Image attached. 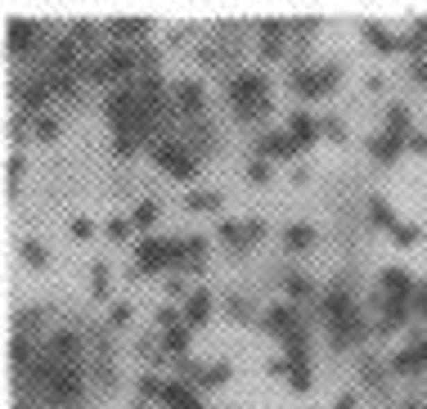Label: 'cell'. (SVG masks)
Masks as SVG:
<instances>
[{"label": "cell", "instance_id": "obj_19", "mask_svg": "<svg viewBox=\"0 0 427 409\" xmlns=\"http://www.w3.org/2000/svg\"><path fill=\"white\" fill-rule=\"evenodd\" d=\"M36 131H41V140H54V135H59V122H54V117H45Z\"/></svg>", "mask_w": 427, "mask_h": 409}, {"label": "cell", "instance_id": "obj_22", "mask_svg": "<svg viewBox=\"0 0 427 409\" xmlns=\"http://www.w3.org/2000/svg\"><path fill=\"white\" fill-rule=\"evenodd\" d=\"M405 409H423V405H414V401H410V405H405Z\"/></svg>", "mask_w": 427, "mask_h": 409}, {"label": "cell", "instance_id": "obj_11", "mask_svg": "<svg viewBox=\"0 0 427 409\" xmlns=\"http://www.w3.org/2000/svg\"><path fill=\"white\" fill-rule=\"evenodd\" d=\"M310 239H315V230H310V225H292V230H288V243H292V247H301V243H310Z\"/></svg>", "mask_w": 427, "mask_h": 409}, {"label": "cell", "instance_id": "obj_18", "mask_svg": "<svg viewBox=\"0 0 427 409\" xmlns=\"http://www.w3.org/2000/svg\"><path fill=\"white\" fill-rule=\"evenodd\" d=\"M288 292H292V297H306V292H310V283L301 279V274H292V279H288Z\"/></svg>", "mask_w": 427, "mask_h": 409}, {"label": "cell", "instance_id": "obj_8", "mask_svg": "<svg viewBox=\"0 0 427 409\" xmlns=\"http://www.w3.org/2000/svg\"><path fill=\"white\" fill-rule=\"evenodd\" d=\"M162 342L171 351H176V356H185V347H189V333H185V324H176V328H167L162 333Z\"/></svg>", "mask_w": 427, "mask_h": 409}, {"label": "cell", "instance_id": "obj_16", "mask_svg": "<svg viewBox=\"0 0 427 409\" xmlns=\"http://www.w3.org/2000/svg\"><path fill=\"white\" fill-rule=\"evenodd\" d=\"M108 234H112V239H131V221H126V216L108 221Z\"/></svg>", "mask_w": 427, "mask_h": 409}, {"label": "cell", "instance_id": "obj_13", "mask_svg": "<svg viewBox=\"0 0 427 409\" xmlns=\"http://www.w3.org/2000/svg\"><path fill=\"white\" fill-rule=\"evenodd\" d=\"M405 45H414V50H423V45H427V18H423V23H414V32L405 36Z\"/></svg>", "mask_w": 427, "mask_h": 409}, {"label": "cell", "instance_id": "obj_1", "mask_svg": "<svg viewBox=\"0 0 427 409\" xmlns=\"http://www.w3.org/2000/svg\"><path fill=\"white\" fill-rule=\"evenodd\" d=\"M230 99H234V112L239 117H256V112L270 108V99H265V77H256V72H239V77L230 81Z\"/></svg>", "mask_w": 427, "mask_h": 409}, {"label": "cell", "instance_id": "obj_9", "mask_svg": "<svg viewBox=\"0 0 427 409\" xmlns=\"http://www.w3.org/2000/svg\"><path fill=\"white\" fill-rule=\"evenodd\" d=\"M369 41H374V45H383V50H401V45H405L401 36H387L383 27H369Z\"/></svg>", "mask_w": 427, "mask_h": 409}, {"label": "cell", "instance_id": "obj_2", "mask_svg": "<svg viewBox=\"0 0 427 409\" xmlns=\"http://www.w3.org/2000/svg\"><path fill=\"white\" fill-rule=\"evenodd\" d=\"M153 158H158V167L176 171L180 180H194V158H185V149H180L176 140H167V144H158V149H153Z\"/></svg>", "mask_w": 427, "mask_h": 409}, {"label": "cell", "instance_id": "obj_15", "mask_svg": "<svg viewBox=\"0 0 427 409\" xmlns=\"http://www.w3.org/2000/svg\"><path fill=\"white\" fill-rule=\"evenodd\" d=\"M153 221H158V207L153 203H140L135 207V225H153Z\"/></svg>", "mask_w": 427, "mask_h": 409}, {"label": "cell", "instance_id": "obj_3", "mask_svg": "<svg viewBox=\"0 0 427 409\" xmlns=\"http://www.w3.org/2000/svg\"><path fill=\"white\" fill-rule=\"evenodd\" d=\"M297 149H301V140L292 135V131H270V135L261 140L265 158H288V153H297Z\"/></svg>", "mask_w": 427, "mask_h": 409}, {"label": "cell", "instance_id": "obj_21", "mask_svg": "<svg viewBox=\"0 0 427 409\" xmlns=\"http://www.w3.org/2000/svg\"><path fill=\"white\" fill-rule=\"evenodd\" d=\"M419 351H423V365H427V337H423V347H419Z\"/></svg>", "mask_w": 427, "mask_h": 409}, {"label": "cell", "instance_id": "obj_20", "mask_svg": "<svg viewBox=\"0 0 427 409\" xmlns=\"http://www.w3.org/2000/svg\"><path fill=\"white\" fill-rule=\"evenodd\" d=\"M252 180H256V185H265V180H270V167H265V162H252Z\"/></svg>", "mask_w": 427, "mask_h": 409}, {"label": "cell", "instance_id": "obj_12", "mask_svg": "<svg viewBox=\"0 0 427 409\" xmlns=\"http://www.w3.org/2000/svg\"><path fill=\"white\" fill-rule=\"evenodd\" d=\"M23 256H27L32 265H45V247L36 243V239H27V243H23Z\"/></svg>", "mask_w": 427, "mask_h": 409}, {"label": "cell", "instance_id": "obj_17", "mask_svg": "<svg viewBox=\"0 0 427 409\" xmlns=\"http://www.w3.org/2000/svg\"><path fill=\"white\" fill-rule=\"evenodd\" d=\"M72 234H77V239H90V234H94V221H85V216H77V221H72Z\"/></svg>", "mask_w": 427, "mask_h": 409}, {"label": "cell", "instance_id": "obj_10", "mask_svg": "<svg viewBox=\"0 0 427 409\" xmlns=\"http://www.w3.org/2000/svg\"><path fill=\"white\" fill-rule=\"evenodd\" d=\"M189 207H198V212L207 207V212H212V207H221V198H216V194H207V189H198V194H189Z\"/></svg>", "mask_w": 427, "mask_h": 409}, {"label": "cell", "instance_id": "obj_4", "mask_svg": "<svg viewBox=\"0 0 427 409\" xmlns=\"http://www.w3.org/2000/svg\"><path fill=\"white\" fill-rule=\"evenodd\" d=\"M162 401H167L171 409H203V401H198L185 383H162Z\"/></svg>", "mask_w": 427, "mask_h": 409}, {"label": "cell", "instance_id": "obj_5", "mask_svg": "<svg viewBox=\"0 0 427 409\" xmlns=\"http://www.w3.org/2000/svg\"><path fill=\"white\" fill-rule=\"evenodd\" d=\"M171 99H180V108H185V112H198V108H203V85H198V81H180V85H171Z\"/></svg>", "mask_w": 427, "mask_h": 409}, {"label": "cell", "instance_id": "obj_7", "mask_svg": "<svg viewBox=\"0 0 427 409\" xmlns=\"http://www.w3.org/2000/svg\"><path fill=\"white\" fill-rule=\"evenodd\" d=\"M207 310H212V297H207V292H194V297H189V306H185V324L198 328V324L207 319Z\"/></svg>", "mask_w": 427, "mask_h": 409}, {"label": "cell", "instance_id": "obj_6", "mask_svg": "<svg viewBox=\"0 0 427 409\" xmlns=\"http://www.w3.org/2000/svg\"><path fill=\"white\" fill-rule=\"evenodd\" d=\"M288 131H292V135H297V140H301V144H315V135H319V131H324V126H319V122H315V117H310V112H292V122H288Z\"/></svg>", "mask_w": 427, "mask_h": 409}, {"label": "cell", "instance_id": "obj_14", "mask_svg": "<svg viewBox=\"0 0 427 409\" xmlns=\"http://www.w3.org/2000/svg\"><path fill=\"white\" fill-rule=\"evenodd\" d=\"M108 324H112V328H122V324H131V306H126V301H117V306H112V315H108Z\"/></svg>", "mask_w": 427, "mask_h": 409}]
</instances>
